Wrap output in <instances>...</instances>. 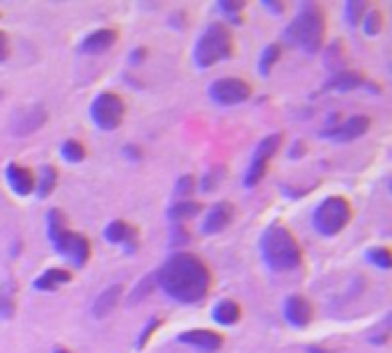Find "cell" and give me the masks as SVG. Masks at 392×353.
<instances>
[{"mask_svg":"<svg viewBox=\"0 0 392 353\" xmlns=\"http://www.w3.org/2000/svg\"><path fill=\"white\" fill-rule=\"evenodd\" d=\"M156 284L172 301L184 303V306H198L209 296L211 271L198 254L174 252L156 271Z\"/></svg>","mask_w":392,"mask_h":353,"instance_id":"1","label":"cell"},{"mask_svg":"<svg viewBox=\"0 0 392 353\" xmlns=\"http://www.w3.org/2000/svg\"><path fill=\"white\" fill-rule=\"evenodd\" d=\"M259 254H262V262L276 273L296 271L303 264V250L298 246L296 237H293L289 228H285L280 223H273L262 232Z\"/></svg>","mask_w":392,"mask_h":353,"instance_id":"2","label":"cell"},{"mask_svg":"<svg viewBox=\"0 0 392 353\" xmlns=\"http://www.w3.org/2000/svg\"><path fill=\"white\" fill-rule=\"evenodd\" d=\"M46 234H48V241H51L53 250L60 254L67 264L81 269L90 262V257H92L90 239H87L85 234H78V232L69 230L65 213L60 209H48Z\"/></svg>","mask_w":392,"mask_h":353,"instance_id":"3","label":"cell"},{"mask_svg":"<svg viewBox=\"0 0 392 353\" xmlns=\"http://www.w3.org/2000/svg\"><path fill=\"white\" fill-rule=\"evenodd\" d=\"M323 37H326V18H323L321 7L315 3L303 5L298 14L291 18V23L285 28V33H282V39L289 46L301 48L308 55H315L321 51Z\"/></svg>","mask_w":392,"mask_h":353,"instance_id":"4","label":"cell"},{"mask_svg":"<svg viewBox=\"0 0 392 353\" xmlns=\"http://www.w3.org/2000/svg\"><path fill=\"white\" fill-rule=\"evenodd\" d=\"M234 55V39L230 28L225 23H209L198 37V42L193 46V62L200 69H211L218 62L230 60Z\"/></svg>","mask_w":392,"mask_h":353,"instance_id":"5","label":"cell"},{"mask_svg":"<svg viewBox=\"0 0 392 353\" xmlns=\"http://www.w3.org/2000/svg\"><path fill=\"white\" fill-rule=\"evenodd\" d=\"M351 223V204L342 195H330L321 200L312 211V228L321 237H337Z\"/></svg>","mask_w":392,"mask_h":353,"instance_id":"6","label":"cell"},{"mask_svg":"<svg viewBox=\"0 0 392 353\" xmlns=\"http://www.w3.org/2000/svg\"><path fill=\"white\" fill-rule=\"evenodd\" d=\"M124 115H126V103L122 96L115 92H99L90 103L92 124L106 133L115 131L117 126L124 122Z\"/></svg>","mask_w":392,"mask_h":353,"instance_id":"7","label":"cell"},{"mask_svg":"<svg viewBox=\"0 0 392 353\" xmlns=\"http://www.w3.org/2000/svg\"><path fill=\"white\" fill-rule=\"evenodd\" d=\"M209 99L218 106H239L248 101L250 96V85L243 78H218L209 85Z\"/></svg>","mask_w":392,"mask_h":353,"instance_id":"8","label":"cell"},{"mask_svg":"<svg viewBox=\"0 0 392 353\" xmlns=\"http://www.w3.org/2000/svg\"><path fill=\"white\" fill-rule=\"evenodd\" d=\"M46 120H48V113L42 103L18 108V111H14V115L9 117V131H12V135H18V138H26V135H33L42 129Z\"/></svg>","mask_w":392,"mask_h":353,"instance_id":"9","label":"cell"},{"mask_svg":"<svg viewBox=\"0 0 392 353\" xmlns=\"http://www.w3.org/2000/svg\"><path fill=\"white\" fill-rule=\"evenodd\" d=\"M371 126V120L367 115H354L349 117L345 122H337V124H328L319 135L321 138H330L335 142H351L356 138H362Z\"/></svg>","mask_w":392,"mask_h":353,"instance_id":"10","label":"cell"},{"mask_svg":"<svg viewBox=\"0 0 392 353\" xmlns=\"http://www.w3.org/2000/svg\"><path fill=\"white\" fill-rule=\"evenodd\" d=\"M103 239L111 246H120L126 254H133L138 250V228H133L126 220H111L103 230Z\"/></svg>","mask_w":392,"mask_h":353,"instance_id":"11","label":"cell"},{"mask_svg":"<svg viewBox=\"0 0 392 353\" xmlns=\"http://www.w3.org/2000/svg\"><path fill=\"white\" fill-rule=\"evenodd\" d=\"M181 344L195 349L198 353H218L225 344V340L220 332L215 330H207V328H191V330H184L179 332L177 337Z\"/></svg>","mask_w":392,"mask_h":353,"instance_id":"12","label":"cell"},{"mask_svg":"<svg viewBox=\"0 0 392 353\" xmlns=\"http://www.w3.org/2000/svg\"><path fill=\"white\" fill-rule=\"evenodd\" d=\"M282 315H285L291 328H308L312 323V317H315V310H312L306 296L291 293V296H287L285 306H282Z\"/></svg>","mask_w":392,"mask_h":353,"instance_id":"13","label":"cell"},{"mask_svg":"<svg viewBox=\"0 0 392 353\" xmlns=\"http://www.w3.org/2000/svg\"><path fill=\"white\" fill-rule=\"evenodd\" d=\"M117 37L120 35L113 28H99V30H92L90 35L83 37V42L78 44V51L85 55H101L117 44Z\"/></svg>","mask_w":392,"mask_h":353,"instance_id":"14","label":"cell"},{"mask_svg":"<svg viewBox=\"0 0 392 353\" xmlns=\"http://www.w3.org/2000/svg\"><path fill=\"white\" fill-rule=\"evenodd\" d=\"M232 220H234V207L232 204L230 202H215L202 220V234H207V237L220 234L223 230H228V225Z\"/></svg>","mask_w":392,"mask_h":353,"instance_id":"15","label":"cell"},{"mask_svg":"<svg viewBox=\"0 0 392 353\" xmlns=\"http://www.w3.org/2000/svg\"><path fill=\"white\" fill-rule=\"evenodd\" d=\"M358 87H369V90H376L374 85L365 81V76H362L360 72L342 69L337 74H330L326 85L321 87V92H351V90H358Z\"/></svg>","mask_w":392,"mask_h":353,"instance_id":"16","label":"cell"},{"mask_svg":"<svg viewBox=\"0 0 392 353\" xmlns=\"http://www.w3.org/2000/svg\"><path fill=\"white\" fill-rule=\"evenodd\" d=\"M5 181H7L9 189H12V193L18 195V198H28L30 193H35V174L28 168H23V165H18V163H7Z\"/></svg>","mask_w":392,"mask_h":353,"instance_id":"17","label":"cell"},{"mask_svg":"<svg viewBox=\"0 0 392 353\" xmlns=\"http://www.w3.org/2000/svg\"><path fill=\"white\" fill-rule=\"evenodd\" d=\"M122 291H124L122 284H111L108 289H103L99 296H96V301L92 303V317L94 319L111 317L113 310L117 308V303H120V298H122Z\"/></svg>","mask_w":392,"mask_h":353,"instance_id":"18","label":"cell"},{"mask_svg":"<svg viewBox=\"0 0 392 353\" xmlns=\"http://www.w3.org/2000/svg\"><path fill=\"white\" fill-rule=\"evenodd\" d=\"M67 282H72V273L67 269H55L53 267V269H46L44 273H39V276L35 278V282H33V287L37 291H42V293H53Z\"/></svg>","mask_w":392,"mask_h":353,"instance_id":"19","label":"cell"},{"mask_svg":"<svg viewBox=\"0 0 392 353\" xmlns=\"http://www.w3.org/2000/svg\"><path fill=\"white\" fill-rule=\"evenodd\" d=\"M211 317H213L215 323H218V326L230 328V326H234V323H239V319H241V306H239L237 301H232V298H223V301H218L213 306Z\"/></svg>","mask_w":392,"mask_h":353,"instance_id":"20","label":"cell"},{"mask_svg":"<svg viewBox=\"0 0 392 353\" xmlns=\"http://www.w3.org/2000/svg\"><path fill=\"white\" fill-rule=\"evenodd\" d=\"M202 213V204L195 200H177L170 204L168 209V220L172 225H184L186 220L195 218V215Z\"/></svg>","mask_w":392,"mask_h":353,"instance_id":"21","label":"cell"},{"mask_svg":"<svg viewBox=\"0 0 392 353\" xmlns=\"http://www.w3.org/2000/svg\"><path fill=\"white\" fill-rule=\"evenodd\" d=\"M57 186V168L51 163L42 165V170H39V176L35 179V195L39 200H46L48 195L55 191Z\"/></svg>","mask_w":392,"mask_h":353,"instance_id":"22","label":"cell"},{"mask_svg":"<svg viewBox=\"0 0 392 353\" xmlns=\"http://www.w3.org/2000/svg\"><path fill=\"white\" fill-rule=\"evenodd\" d=\"M16 282L14 280H7L0 284V319H14L16 315Z\"/></svg>","mask_w":392,"mask_h":353,"instance_id":"23","label":"cell"},{"mask_svg":"<svg viewBox=\"0 0 392 353\" xmlns=\"http://www.w3.org/2000/svg\"><path fill=\"white\" fill-rule=\"evenodd\" d=\"M156 287H159V284H156V273H147V276H145L142 280L135 282V287L131 289V293H129V298H126V303H129V306H138V303H142V301L150 298V293H154Z\"/></svg>","mask_w":392,"mask_h":353,"instance_id":"24","label":"cell"},{"mask_svg":"<svg viewBox=\"0 0 392 353\" xmlns=\"http://www.w3.org/2000/svg\"><path fill=\"white\" fill-rule=\"evenodd\" d=\"M282 140H285L282 138V133H271V135H267V138H262L257 150H254V154H252V159H264V161L271 163L273 156L280 152Z\"/></svg>","mask_w":392,"mask_h":353,"instance_id":"25","label":"cell"},{"mask_svg":"<svg viewBox=\"0 0 392 353\" xmlns=\"http://www.w3.org/2000/svg\"><path fill=\"white\" fill-rule=\"evenodd\" d=\"M267 172H269V161L252 159L250 165L246 168V174H243V186H246V189H254V186L267 176Z\"/></svg>","mask_w":392,"mask_h":353,"instance_id":"26","label":"cell"},{"mask_svg":"<svg viewBox=\"0 0 392 353\" xmlns=\"http://www.w3.org/2000/svg\"><path fill=\"white\" fill-rule=\"evenodd\" d=\"M360 26H362V33H365L367 37H376V35L383 33V14H381V9L369 7L365 16H362Z\"/></svg>","mask_w":392,"mask_h":353,"instance_id":"27","label":"cell"},{"mask_svg":"<svg viewBox=\"0 0 392 353\" xmlns=\"http://www.w3.org/2000/svg\"><path fill=\"white\" fill-rule=\"evenodd\" d=\"M280 57H282V46L280 44H269L267 48H264L262 55H259V65H257L259 76H269Z\"/></svg>","mask_w":392,"mask_h":353,"instance_id":"28","label":"cell"},{"mask_svg":"<svg viewBox=\"0 0 392 353\" xmlns=\"http://www.w3.org/2000/svg\"><path fill=\"white\" fill-rule=\"evenodd\" d=\"M60 156H62V161H67V163H81V161H85V156H87V152H85V145L81 142V140H74V138H69V140H65L62 145H60Z\"/></svg>","mask_w":392,"mask_h":353,"instance_id":"29","label":"cell"},{"mask_svg":"<svg viewBox=\"0 0 392 353\" xmlns=\"http://www.w3.org/2000/svg\"><path fill=\"white\" fill-rule=\"evenodd\" d=\"M365 257L369 264H374L376 269L381 271H390L392 269V252L386 248V246H374V248H369L365 252Z\"/></svg>","mask_w":392,"mask_h":353,"instance_id":"30","label":"cell"},{"mask_svg":"<svg viewBox=\"0 0 392 353\" xmlns=\"http://www.w3.org/2000/svg\"><path fill=\"white\" fill-rule=\"evenodd\" d=\"M225 174H228V170H225V165H213V168H209V172L202 176L200 191H204V193H213V191L223 184Z\"/></svg>","mask_w":392,"mask_h":353,"instance_id":"31","label":"cell"},{"mask_svg":"<svg viewBox=\"0 0 392 353\" xmlns=\"http://www.w3.org/2000/svg\"><path fill=\"white\" fill-rule=\"evenodd\" d=\"M367 9H369V5L365 3V0H349V3L345 5V18H347V23L351 28L360 26L362 16H365Z\"/></svg>","mask_w":392,"mask_h":353,"instance_id":"32","label":"cell"},{"mask_svg":"<svg viewBox=\"0 0 392 353\" xmlns=\"http://www.w3.org/2000/svg\"><path fill=\"white\" fill-rule=\"evenodd\" d=\"M323 62H326V67H328L330 74H337V72L345 69V57H342V44H340V42H332V44L326 48Z\"/></svg>","mask_w":392,"mask_h":353,"instance_id":"33","label":"cell"},{"mask_svg":"<svg viewBox=\"0 0 392 353\" xmlns=\"http://www.w3.org/2000/svg\"><path fill=\"white\" fill-rule=\"evenodd\" d=\"M218 9H220L225 16H228V21H232V23H243L241 12L246 9V3H243V0H220Z\"/></svg>","mask_w":392,"mask_h":353,"instance_id":"34","label":"cell"},{"mask_svg":"<svg viewBox=\"0 0 392 353\" xmlns=\"http://www.w3.org/2000/svg\"><path fill=\"white\" fill-rule=\"evenodd\" d=\"M195 176L193 174H184L177 179V184H174V198L177 200H191V193L195 191Z\"/></svg>","mask_w":392,"mask_h":353,"instance_id":"35","label":"cell"},{"mask_svg":"<svg viewBox=\"0 0 392 353\" xmlns=\"http://www.w3.org/2000/svg\"><path fill=\"white\" fill-rule=\"evenodd\" d=\"M161 326H163V319H159V317L147 321V326L142 328V332H140V335H138V340H135V349H138V351H142V349L147 347V342L152 340V335H154V332L159 330Z\"/></svg>","mask_w":392,"mask_h":353,"instance_id":"36","label":"cell"},{"mask_svg":"<svg viewBox=\"0 0 392 353\" xmlns=\"http://www.w3.org/2000/svg\"><path fill=\"white\" fill-rule=\"evenodd\" d=\"M172 246H184L186 241H189L191 237H189V232L184 230V225H172Z\"/></svg>","mask_w":392,"mask_h":353,"instance_id":"37","label":"cell"},{"mask_svg":"<svg viewBox=\"0 0 392 353\" xmlns=\"http://www.w3.org/2000/svg\"><path fill=\"white\" fill-rule=\"evenodd\" d=\"M262 7L269 9V12L276 14V16H280L282 12H285V5H282V3H271V0H262Z\"/></svg>","mask_w":392,"mask_h":353,"instance_id":"38","label":"cell"},{"mask_svg":"<svg viewBox=\"0 0 392 353\" xmlns=\"http://www.w3.org/2000/svg\"><path fill=\"white\" fill-rule=\"evenodd\" d=\"M124 154H126V159H129V161H140L142 159V152L135 145H126L124 147Z\"/></svg>","mask_w":392,"mask_h":353,"instance_id":"39","label":"cell"},{"mask_svg":"<svg viewBox=\"0 0 392 353\" xmlns=\"http://www.w3.org/2000/svg\"><path fill=\"white\" fill-rule=\"evenodd\" d=\"M9 55V42H7V35L0 33V62H5Z\"/></svg>","mask_w":392,"mask_h":353,"instance_id":"40","label":"cell"},{"mask_svg":"<svg viewBox=\"0 0 392 353\" xmlns=\"http://www.w3.org/2000/svg\"><path fill=\"white\" fill-rule=\"evenodd\" d=\"M306 154V145L303 142H293V150H289V159H298V156Z\"/></svg>","mask_w":392,"mask_h":353,"instance_id":"41","label":"cell"},{"mask_svg":"<svg viewBox=\"0 0 392 353\" xmlns=\"http://www.w3.org/2000/svg\"><path fill=\"white\" fill-rule=\"evenodd\" d=\"M145 55H147V48H138V51H133V53H131V62H133V65L142 62V60H145Z\"/></svg>","mask_w":392,"mask_h":353,"instance_id":"42","label":"cell"},{"mask_svg":"<svg viewBox=\"0 0 392 353\" xmlns=\"http://www.w3.org/2000/svg\"><path fill=\"white\" fill-rule=\"evenodd\" d=\"M306 351H308V353H332V351H328L326 347H308Z\"/></svg>","mask_w":392,"mask_h":353,"instance_id":"43","label":"cell"},{"mask_svg":"<svg viewBox=\"0 0 392 353\" xmlns=\"http://www.w3.org/2000/svg\"><path fill=\"white\" fill-rule=\"evenodd\" d=\"M53 353H72V351H69V349H65V347H55V349H53Z\"/></svg>","mask_w":392,"mask_h":353,"instance_id":"44","label":"cell"}]
</instances>
